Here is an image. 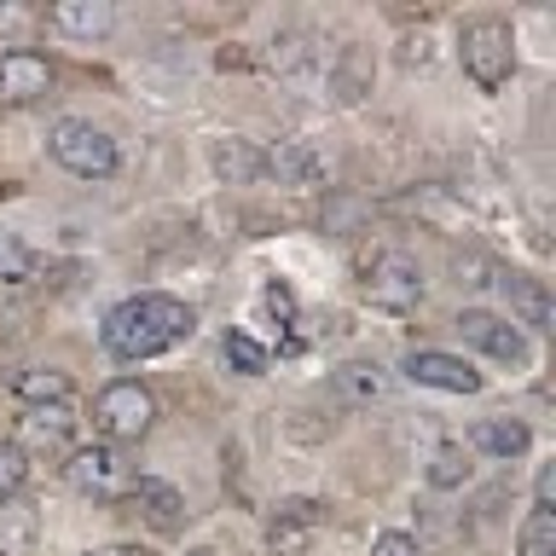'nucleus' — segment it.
Segmentation results:
<instances>
[{"mask_svg":"<svg viewBox=\"0 0 556 556\" xmlns=\"http://www.w3.org/2000/svg\"><path fill=\"white\" fill-rule=\"evenodd\" d=\"M556 498V469H539V510H551Z\"/></svg>","mask_w":556,"mask_h":556,"instance_id":"29","label":"nucleus"},{"mask_svg":"<svg viewBox=\"0 0 556 556\" xmlns=\"http://www.w3.org/2000/svg\"><path fill=\"white\" fill-rule=\"evenodd\" d=\"M186 556H215V551H186Z\"/></svg>","mask_w":556,"mask_h":556,"instance_id":"31","label":"nucleus"},{"mask_svg":"<svg viewBox=\"0 0 556 556\" xmlns=\"http://www.w3.org/2000/svg\"><path fill=\"white\" fill-rule=\"evenodd\" d=\"M208 156H215V174H220L226 186H250V180H261V151L250 146V139H220V146L208 151Z\"/></svg>","mask_w":556,"mask_h":556,"instance_id":"18","label":"nucleus"},{"mask_svg":"<svg viewBox=\"0 0 556 556\" xmlns=\"http://www.w3.org/2000/svg\"><path fill=\"white\" fill-rule=\"evenodd\" d=\"M261 174H278L285 186H313L325 174V163L307 146H295V139H290V146H278V151H261Z\"/></svg>","mask_w":556,"mask_h":556,"instance_id":"17","label":"nucleus"},{"mask_svg":"<svg viewBox=\"0 0 556 556\" xmlns=\"http://www.w3.org/2000/svg\"><path fill=\"white\" fill-rule=\"evenodd\" d=\"M469 476H476V464H469V446L464 441H441V446L429 452V486L452 493V486H464Z\"/></svg>","mask_w":556,"mask_h":556,"instance_id":"20","label":"nucleus"},{"mask_svg":"<svg viewBox=\"0 0 556 556\" xmlns=\"http://www.w3.org/2000/svg\"><path fill=\"white\" fill-rule=\"evenodd\" d=\"M24 476H29V458H24V452H17L12 441H0V504H12V498H17Z\"/></svg>","mask_w":556,"mask_h":556,"instance_id":"26","label":"nucleus"},{"mask_svg":"<svg viewBox=\"0 0 556 556\" xmlns=\"http://www.w3.org/2000/svg\"><path fill=\"white\" fill-rule=\"evenodd\" d=\"M365 302L382 313H412L424 302V273L406 250H382L371 267H365Z\"/></svg>","mask_w":556,"mask_h":556,"instance_id":"6","label":"nucleus"},{"mask_svg":"<svg viewBox=\"0 0 556 556\" xmlns=\"http://www.w3.org/2000/svg\"><path fill=\"white\" fill-rule=\"evenodd\" d=\"M319 533H325V510L313 498H295V504H285V510L273 516L267 545H273V556H313Z\"/></svg>","mask_w":556,"mask_h":556,"instance_id":"11","label":"nucleus"},{"mask_svg":"<svg viewBox=\"0 0 556 556\" xmlns=\"http://www.w3.org/2000/svg\"><path fill=\"white\" fill-rule=\"evenodd\" d=\"M52 156H59V168L70 174H81V180H104V174H116V139L93 128V122H81V116H64L59 128H52Z\"/></svg>","mask_w":556,"mask_h":556,"instance_id":"5","label":"nucleus"},{"mask_svg":"<svg viewBox=\"0 0 556 556\" xmlns=\"http://www.w3.org/2000/svg\"><path fill=\"white\" fill-rule=\"evenodd\" d=\"M371 556H424V551H417V539H412V533H377Z\"/></svg>","mask_w":556,"mask_h":556,"instance_id":"27","label":"nucleus"},{"mask_svg":"<svg viewBox=\"0 0 556 556\" xmlns=\"http://www.w3.org/2000/svg\"><path fill=\"white\" fill-rule=\"evenodd\" d=\"M469 441H476V452H486V458L510 464V458H521V452H528L533 434H528V424H521V417H481Z\"/></svg>","mask_w":556,"mask_h":556,"instance_id":"15","label":"nucleus"},{"mask_svg":"<svg viewBox=\"0 0 556 556\" xmlns=\"http://www.w3.org/2000/svg\"><path fill=\"white\" fill-rule=\"evenodd\" d=\"M261 302H267V313H278V319H295V295L285 290V285H267V290H261Z\"/></svg>","mask_w":556,"mask_h":556,"instance_id":"28","label":"nucleus"},{"mask_svg":"<svg viewBox=\"0 0 556 556\" xmlns=\"http://www.w3.org/2000/svg\"><path fill=\"white\" fill-rule=\"evenodd\" d=\"M504 302H510L516 319L510 325H528V330H551V295L539 278L528 273H504Z\"/></svg>","mask_w":556,"mask_h":556,"instance_id":"13","label":"nucleus"},{"mask_svg":"<svg viewBox=\"0 0 556 556\" xmlns=\"http://www.w3.org/2000/svg\"><path fill=\"white\" fill-rule=\"evenodd\" d=\"M87 556H146V551H134V545H104V551H87Z\"/></svg>","mask_w":556,"mask_h":556,"instance_id":"30","label":"nucleus"},{"mask_svg":"<svg viewBox=\"0 0 556 556\" xmlns=\"http://www.w3.org/2000/svg\"><path fill=\"white\" fill-rule=\"evenodd\" d=\"M52 93V64L29 47L0 52V104H35Z\"/></svg>","mask_w":556,"mask_h":556,"instance_id":"9","label":"nucleus"},{"mask_svg":"<svg viewBox=\"0 0 556 556\" xmlns=\"http://www.w3.org/2000/svg\"><path fill=\"white\" fill-rule=\"evenodd\" d=\"M128 498L139 504V516H146L156 533H174V528H180V510H186V498L174 493L168 481H156V476H139Z\"/></svg>","mask_w":556,"mask_h":556,"instance_id":"14","label":"nucleus"},{"mask_svg":"<svg viewBox=\"0 0 556 556\" xmlns=\"http://www.w3.org/2000/svg\"><path fill=\"white\" fill-rule=\"evenodd\" d=\"M458 59H464V76L476 81L481 93H498V87L516 76V35H510V24H498V17L464 24Z\"/></svg>","mask_w":556,"mask_h":556,"instance_id":"2","label":"nucleus"},{"mask_svg":"<svg viewBox=\"0 0 556 556\" xmlns=\"http://www.w3.org/2000/svg\"><path fill=\"white\" fill-rule=\"evenodd\" d=\"M35 533L41 521L29 504H0V556H35Z\"/></svg>","mask_w":556,"mask_h":556,"instance_id":"19","label":"nucleus"},{"mask_svg":"<svg viewBox=\"0 0 556 556\" xmlns=\"http://www.w3.org/2000/svg\"><path fill=\"white\" fill-rule=\"evenodd\" d=\"M365 81H371V59H365V47H342L337 52V76H330V87L354 104L365 93Z\"/></svg>","mask_w":556,"mask_h":556,"instance_id":"23","label":"nucleus"},{"mask_svg":"<svg viewBox=\"0 0 556 556\" xmlns=\"http://www.w3.org/2000/svg\"><path fill=\"white\" fill-rule=\"evenodd\" d=\"M70 429H76V412L64 406H24V417H17V452H47V458H70Z\"/></svg>","mask_w":556,"mask_h":556,"instance_id":"8","label":"nucleus"},{"mask_svg":"<svg viewBox=\"0 0 556 556\" xmlns=\"http://www.w3.org/2000/svg\"><path fill=\"white\" fill-rule=\"evenodd\" d=\"M64 476H70V486L76 493H87V498H128L134 493V464H128V452L122 446H111V441H93V446H76L70 452V464H64Z\"/></svg>","mask_w":556,"mask_h":556,"instance_id":"4","label":"nucleus"},{"mask_svg":"<svg viewBox=\"0 0 556 556\" xmlns=\"http://www.w3.org/2000/svg\"><path fill=\"white\" fill-rule=\"evenodd\" d=\"M35 267H41V255H35L24 238L0 232V285H29Z\"/></svg>","mask_w":556,"mask_h":556,"instance_id":"24","label":"nucleus"},{"mask_svg":"<svg viewBox=\"0 0 556 556\" xmlns=\"http://www.w3.org/2000/svg\"><path fill=\"white\" fill-rule=\"evenodd\" d=\"M337 394L348 400V406H377V400H389V389L394 382L382 377V365H371V359H348V365H337Z\"/></svg>","mask_w":556,"mask_h":556,"instance_id":"16","label":"nucleus"},{"mask_svg":"<svg viewBox=\"0 0 556 556\" xmlns=\"http://www.w3.org/2000/svg\"><path fill=\"white\" fill-rule=\"evenodd\" d=\"M191 330H198V313H191L180 295H128L122 307H111L104 319V348L116 359H156L168 348H180Z\"/></svg>","mask_w":556,"mask_h":556,"instance_id":"1","label":"nucleus"},{"mask_svg":"<svg viewBox=\"0 0 556 556\" xmlns=\"http://www.w3.org/2000/svg\"><path fill=\"white\" fill-rule=\"evenodd\" d=\"M151 424H156V400H151L146 382H128V377H122V382H111V389H99V400H93V429H99L111 446L146 441Z\"/></svg>","mask_w":556,"mask_h":556,"instance_id":"3","label":"nucleus"},{"mask_svg":"<svg viewBox=\"0 0 556 556\" xmlns=\"http://www.w3.org/2000/svg\"><path fill=\"white\" fill-rule=\"evenodd\" d=\"M17 400H24V406H64L70 377L64 371H24L17 377Z\"/></svg>","mask_w":556,"mask_h":556,"instance_id":"21","label":"nucleus"},{"mask_svg":"<svg viewBox=\"0 0 556 556\" xmlns=\"http://www.w3.org/2000/svg\"><path fill=\"white\" fill-rule=\"evenodd\" d=\"M458 337L469 348H481L486 359H504V365H528V337L504 319V313H486V307H464L458 313Z\"/></svg>","mask_w":556,"mask_h":556,"instance_id":"7","label":"nucleus"},{"mask_svg":"<svg viewBox=\"0 0 556 556\" xmlns=\"http://www.w3.org/2000/svg\"><path fill=\"white\" fill-rule=\"evenodd\" d=\"M406 377L424 382V389H441V394H476L481 389V371L458 354H441V348H417L406 354Z\"/></svg>","mask_w":556,"mask_h":556,"instance_id":"10","label":"nucleus"},{"mask_svg":"<svg viewBox=\"0 0 556 556\" xmlns=\"http://www.w3.org/2000/svg\"><path fill=\"white\" fill-rule=\"evenodd\" d=\"M220 354H226V365H232V371H243V377H261V371H267V348H261L250 330H226Z\"/></svg>","mask_w":556,"mask_h":556,"instance_id":"25","label":"nucleus"},{"mask_svg":"<svg viewBox=\"0 0 556 556\" xmlns=\"http://www.w3.org/2000/svg\"><path fill=\"white\" fill-rule=\"evenodd\" d=\"M516 556H556V510H539L533 504V516L516 533Z\"/></svg>","mask_w":556,"mask_h":556,"instance_id":"22","label":"nucleus"},{"mask_svg":"<svg viewBox=\"0 0 556 556\" xmlns=\"http://www.w3.org/2000/svg\"><path fill=\"white\" fill-rule=\"evenodd\" d=\"M47 17H52V29H64V35H81V41H93V35H111V24H116V7H111V0H59V7H52Z\"/></svg>","mask_w":556,"mask_h":556,"instance_id":"12","label":"nucleus"}]
</instances>
